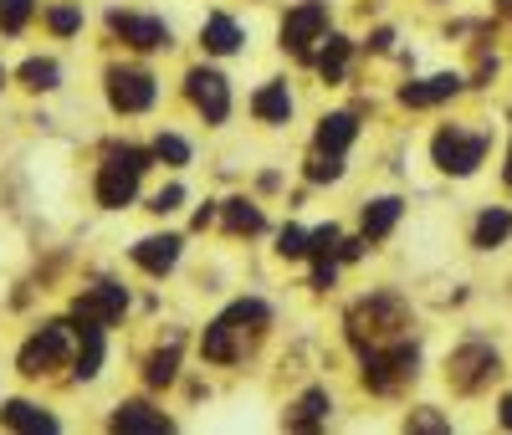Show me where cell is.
<instances>
[{"label": "cell", "mask_w": 512, "mask_h": 435, "mask_svg": "<svg viewBox=\"0 0 512 435\" xmlns=\"http://www.w3.org/2000/svg\"><path fill=\"white\" fill-rule=\"evenodd\" d=\"M349 36H323V52H318V72L328 77V82H338L349 72Z\"/></svg>", "instance_id": "25"}, {"label": "cell", "mask_w": 512, "mask_h": 435, "mask_svg": "<svg viewBox=\"0 0 512 435\" xmlns=\"http://www.w3.org/2000/svg\"><path fill=\"white\" fill-rule=\"evenodd\" d=\"M395 221H400V200H395V195H384V200L364 205V236H369V241L390 236V231H395Z\"/></svg>", "instance_id": "23"}, {"label": "cell", "mask_w": 512, "mask_h": 435, "mask_svg": "<svg viewBox=\"0 0 512 435\" xmlns=\"http://www.w3.org/2000/svg\"><path fill=\"white\" fill-rule=\"evenodd\" d=\"M431 154L446 174H472L487 159V134H466V128H441L431 139Z\"/></svg>", "instance_id": "8"}, {"label": "cell", "mask_w": 512, "mask_h": 435, "mask_svg": "<svg viewBox=\"0 0 512 435\" xmlns=\"http://www.w3.org/2000/svg\"><path fill=\"white\" fill-rule=\"evenodd\" d=\"M405 430H415V435H446L451 425H446V415H436V410H415V415L405 420Z\"/></svg>", "instance_id": "30"}, {"label": "cell", "mask_w": 512, "mask_h": 435, "mask_svg": "<svg viewBox=\"0 0 512 435\" xmlns=\"http://www.w3.org/2000/svg\"><path fill=\"white\" fill-rule=\"evenodd\" d=\"M185 93H190V103L205 113V123H226V118H231V87H226L221 72L195 67V72L185 77Z\"/></svg>", "instance_id": "10"}, {"label": "cell", "mask_w": 512, "mask_h": 435, "mask_svg": "<svg viewBox=\"0 0 512 435\" xmlns=\"http://www.w3.org/2000/svg\"><path fill=\"white\" fill-rule=\"evenodd\" d=\"M507 236H512V210H482V215H477V231H472V241H477L482 251L502 246Z\"/></svg>", "instance_id": "22"}, {"label": "cell", "mask_w": 512, "mask_h": 435, "mask_svg": "<svg viewBox=\"0 0 512 435\" xmlns=\"http://www.w3.org/2000/svg\"><path fill=\"white\" fill-rule=\"evenodd\" d=\"M62 82V67L52 57H31L21 62V87H31V93H52V87Z\"/></svg>", "instance_id": "26"}, {"label": "cell", "mask_w": 512, "mask_h": 435, "mask_svg": "<svg viewBox=\"0 0 512 435\" xmlns=\"http://www.w3.org/2000/svg\"><path fill=\"white\" fill-rule=\"evenodd\" d=\"M108 425L118 435H164V430H175V420H169L164 410H154V405H123V410H113Z\"/></svg>", "instance_id": "14"}, {"label": "cell", "mask_w": 512, "mask_h": 435, "mask_svg": "<svg viewBox=\"0 0 512 435\" xmlns=\"http://www.w3.org/2000/svg\"><path fill=\"white\" fill-rule=\"evenodd\" d=\"M175 364H180V338H169L159 354H149V369H144V379L154 384V389H164L169 379H175Z\"/></svg>", "instance_id": "27"}, {"label": "cell", "mask_w": 512, "mask_h": 435, "mask_svg": "<svg viewBox=\"0 0 512 435\" xmlns=\"http://www.w3.org/2000/svg\"><path fill=\"white\" fill-rule=\"evenodd\" d=\"M502 425H507V430H512V395H507V400H502Z\"/></svg>", "instance_id": "35"}, {"label": "cell", "mask_w": 512, "mask_h": 435, "mask_svg": "<svg viewBox=\"0 0 512 435\" xmlns=\"http://www.w3.org/2000/svg\"><path fill=\"white\" fill-rule=\"evenodd\" d=\"M47 21H52V31H57V36H72V31L82 26V16H77L72 6H57V11L47 16Z\"/></svg>", "instance_id": "33"}, {"label": "cell", "mask_w": 512, "mask_h": 435, "mask_svg": "<svg viewBox=\"0 0 512 435\" xmlns=\"http://www.w3.org/2000/svg\"><path fill=\"white\" fill-rule=\"evenodd\" d=\"M98 369H103V323H82V343H77L72 374H77V379H93Z\"/></svg>", "instance_id": "18"}, {"label": "cell", "mask_w": 512, "mask_h": 435, "mask_svg": "<svg viewBox=\"0 0 512 435\" xmlns=\"http://www.w3.org/2000/svg\"><path fill=\"white\" fill-rule=\"evenodd\" d=\"M415 343L395 338V343H379V348H364V384L374 389V395H395V389L405 379H415Z\"/></svg>", "instance_id": "4"}, {"label": "cell", "mask_w": 512, "mask_h": 435, "mask_svg": "<svg viewBox=\"0 0 512 435\" xmlns=\"http://www.w3.org/2000/svg\"><path fill=\"white\" fill-rule=\"evenodd\" d=\"M221 221H226V231H231V236H256V231L267 226V221H262V210H256L251 200H226Z\"/></svg>", "instance_id": "24"}, {"label": "cell", "mask_w": 512, "mask_h": 435, "mask_svg": "<svg viewBox=\"0 0 512 435\" xmlns=\"http://www.w3.org/2000/svg\"><path fill=\"white\" fill-rule=\"evenodd\" d=\"M251 113L262 118V123H287V113H292V93H287V82H267L262 93L251 98Z\"/></svg>", "instance_id": "19"}, {"label": "cell", "mask_w": 512, "mask_h": 435, "mask_svg": "<svg viewBox=\"0 0 512 435\" xmlns=\"http://www.w3.org/2000/svg\"><path fill=\"white\" fill-rule=\"evenodd\" d=\"M272 323V308L262 297H241V302H231V308L205 328V338H200V354L210 359V364H236L246 348L262 338V328Z\"/></svg>", "instance_id": "1"}, {"label": "cell", "mask_w": 512, "mask_h": 435, "mask_svg": "<svg viewBox=\"0 0 512 435\" xmlns=\"http://www.w3.org/2000/svg\"><path fill=\"white\" fill-rule=\"evenodd\" d=\"M405 328H410V308L400 297H390V292L364 297V302L349 308V343L359 348V354L364 348H379V343H395Z\"/></svg>", "instance_id": "2"}, {"label": "cell", "mask_w": 512, "mask_h": 435, "mask_svg": "<svg viewBox=\"0 0 512 435\" xmlns=\"http://www.w3.org/2000/svg\"><path fill=\"white\" fill-rule=\"evenodd\" d=\"M354 139H359V118H354V113H328V118L318 123L313 149H318V154H344Z\"/></svg>", "instance_id": "16"}, {"label": "cell", "mask_w": 512, "mask_h": 435, "mask_svg": "<svg viewBox=\"0 0 512 435\" xmlns=\"http://www.w3.org/2000/svg\"><path fill=\"white\" fill-rule=\"evenodd\" d=\"M144 169H149V154H144V149H113L108 164L98 169V205H108V210L134 205Z\"/></svg>", "instance_id": "3"}, {"label": "cell", "mask_w": 512, "mask_h": 435, "mask_svg": "<svg viewBox=\"0 0 512 435\" xmlns=\"http://www.w3.org/2000/svg\"><path fill=\"white\" fill-rule=\"evenodd\" d=\"M108 26H113V36H123L128 47H139V52H159V47H169V26H164V21H154V16L108 11Z\"/></svg>", "instance_id": "12"}, {"label": "cell", "mask_w": 512, "mask_h": 435, "mask_svg": "<svg viewBox=\"0 0 512 435\" xmlns=\"http://www.w3.org/2000/svg\"><path fill=\"white\" fill-rule=\"evenodd\" d=\"M180 200H185V190H180V185H169V190H159V195H154V205H149V210H154V215H169V210H180Z\"/></svg>", "instance_id": "34"}, {"label": "cell", "mask_w": 512, "mask_h": 435, "mask_svg": "<svg viewBox=\"0 0 512 435\" xmlns=\"http://www.w3.org/2000/svg\"><path fill=\"white\" fill-rule=\"evenodd\" d=\"M0 6H6V0H0Z\"/></svg>", "instance_id": "38"}, {"label": "cell", "mask_w": 512, "mask_h": 435, "mask_svg": "<svg viewBox=\"0 0 512 435\" xmlns=\"http://www.w3.org/2000/svg\"><path fill=\"white\" fill-rule=\"evenodd\" d=\"M0 425L26 430V435H52L57 430V415H47V410L31 405V400H11V405H0Z\"/></svg>", "instance_id": "17"}, {"label": "cell", "mask_w": 512, "mask_h": 435, "mask_svg": "<svg viewBox=\"0 0 512 435\" xmlns=\"http://www.w3.org/2000/svg\"><path fill=\"white\" fill-rule=\"evenodd\" d=\"M154 159H164V164H190V144H185L180 134H159Z\"/></svg>", "instance_id": "28"}, {"label": "cell", "mask_w": 512, "mask_h": 435, "mask_svg": "<svg viewBox=\"0 0 512 435\" xmlns=\"http://www.w3.org/2000/svg\"><path fill=\"white\" fill-rule=\"evenodd\" d=\"M344 154H318L313 149V164H308V180H338V174H344V164H338Z\"/></svg>", "instance_id": "31"}, {"label": "cell", "mask_w": 512, "mask_h": 435, "mask_svg": "<svg viewBox=\"0 0 512 435\" xmlns=\"http://www.w3.org/2000/svg\"><path fill=\"white\" fill-rule=\"evenodd\" d=\"M31 6H36V0H6V6H0V31H6V36H16V31L26 26Z\"/></svg>", "instance_id": "29"}, {"label": "cell", "mask_w": 512, "mask_h": 435, "mask_svg": "<svg viewBox=\"0 0 512 435\" xmlns=\"http://www.w3.org/2000/svg\"><path fill=\"white\" fill-rule=\"evenodd\" d=\"M328 36V6L323 0H303L292 6L287 21H282V47L297 57V62H313V47Z\"/></svg>", "instance_id": "6"}, {"label": "cell", "mask_w": 512, "mask_h": 435, "mask_svg": "<svg viewBox=\"0 0 512 435\" xmlns=\"http://www.w3.org/2000/svg\"><path fill=\"white\" fill-rule=\"evenodd\" d=\"M67 348H72V333H67V323H47L41 333H31L26 343H21V374L26 379H41V374H52L62 359H67Z\"/></svg>", "instance_id": "7"}, {"label": "cell", "mask_w": 512, "mask_h": 435, "mask_svg": "<svg viewBox=\"0 0 512 435\" xmlns=\"http://www.w3.org/2000/svg\"><path fill=\"white\" fill-rule=\"evenodd\" d=\"M497 374H502V359L487 343H461L451 354V364H446V379H451V389H461V395H477V389H487Z\"/></svg>", "instance_id": "5"}, {"label": "cell", "mask_w": 512, "mask_h": 435, "mask_svg": "<svg viewBox=\"0 0 512 435\" xmlns=\"http://www.w3.org/2000/svg\"><path fill=\"white\" fill-rule=\"evenodd\" d=\"M507 190H512V154H507Z\"/></svg>", "instance_id": "36"}, {"label": "cell", "mask_w": 512, "mask_h": 435, "mask_svg": "<svg viewBox=\"0 0 512 435\" xmlns=\"http://www.w3.org/2000/svg\"><path fill=\"white\" fill-rule=\"evenodd\" d=\"M456 93H461V77H456V72H436V77L405 82V87H400V103H405V108H436V103H446V98H456Z\"/></svg>", "instance_id": "13"}, {"label": "cell", "mask_w": 512, "mask_h": 435, "mask_svg": "<svg viewBox=\"0 0 512 435\" xmlns=\"http://www.w3.org/2000/svg\"><path fill=\"white\" fill-rule=\"evenodd\" d=\"M323 420H328V389H308V395L292 405L287 430H318Z\"/></svg>", "instance_id": "20"}, {"label": "cell", "mask_w": 512, "mask_h": 435, "mask_svg": "<svg viewBox=\"0 0 512 435\" xmlns=\"http://www.w3.org/2000/svg\"><path fill=\"white\" fill-rule=\"evenodd\" d=\"M0 82H6V67H0Z\"/></svg>", "instance_id": "37"}, {"label": "cell", "mask_w": 512, "mask_h": 435, "mask_svg": "<svg viewBox=\"0 0 512 435\" xmlns=\"http://www.w3.org/2000/svg\"><path fill=\"white\" fill-rule=\"evenodd\" d=\"M154 77L144 72V67H113L108 72V103L118 108V113H144L149 103H154Z\"/></svg>", "instance_id": "9"}, {"label": "cell", "mask_w": 512, "mask_h": 435, "mask_svg": "<svg viewBox=\"0 0 512 435\" xmlns=\"http://www.w3.org/2000/svg\"><path fill=\"white\" fill-rule=\"evenodd\" d=\"M180 261V236H144L134 246V267H144L149 277H164Z\"/></svg>", "instance_id": "15"}, {"label": "cell", "mask_w": 512, "mask_h": 435, "mask_svg": "<svg viewBox=\"0 0 512 435\" xmlns=\"http://www.w3.org/2000/svg\"><path fill=\"white\" fill-rule=\"evenodd\" d=\"M123 308H128V292L118 287V282H98V287H88L77 302H72V313H77V323H118L123 318Z\"/></svg>", "instance_id": "11"}, {"label": "cell", "mask_w": 512, "mask_h": 435, "mask_svg": "<svg viewBox=\"0 0 512 435\" xmlns=\"http://www.w3.org/2000/svg\"><path fill=\"white\" fill-rule=\"evenodd\" d=\"M277 251H282V256H308V231H303V226H287V231L277 236Z\"/></svg>", "instance_id": "32"}, {"label": "cell", "mask_w": 512, "mask_h": 435, "mask_svg": "<svg viewBox=\"0 0 512 435\" xmlns=\"http://www.w3.org/2000/svg\"><path fill=\"white\" fill-rule=\"evenodd\" d=\"M200 36H205V52H216V57H231V52L241 47V26H236L231 16H221V11L205 21V31H200Z\"/></svg>", "instance_id": "21"}]
</instances>
